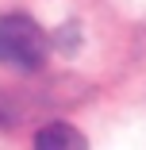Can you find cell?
<instances>
[{"label": "cell", "instance_id": "obj_2", "mask_svg": "<svg viewBox=\"0 0 146 150\" xmlns=\"http://www.w3.org/2000/svg\"><path fill=\"white\" fill-rule=\"evenodd\" d=\"M35 150H89L85 146V135L69 123H46L35 135Z\"/></svg>", "mask_w": 146, "mask_h": 150}, {"label": "cell", "instance_id": "obj_1", "mask_svg": "<svg viewBox=\"0 0 146 150\" xmlns=\"http://www.w3.org/2000/svg\"><path fill=\"white\" fill-rule=\"evenodd\" d=\"M50 39L31 16H0V62L16 69H39Z\"/></svg>", "mask_w": 146, "mask_h": 150}]
</instances>
